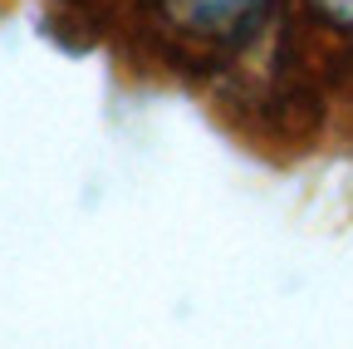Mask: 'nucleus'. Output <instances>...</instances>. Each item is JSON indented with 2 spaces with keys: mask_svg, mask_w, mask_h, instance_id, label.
I'll list each match as a JSON object with an SVG mask.
<instances>
[{
  "mask_svg": "<svg viewBox=\"0 0 353 349\" xmlns=\"http://www.w3.org/2000/svg\"><path fill=\"white\" fill-rule=\"evenodd\" d=\"M260 0H157V10L172 30L196 35V39H216V35H231L241 20L255 15Z\"/></svg>",
  "mask_w": 353,
  "mask_h": 349,
  "instance_id": "f257e3e1",
  "label": "nucleus"
},
{
  "mask_svg": "<svg viewBox=\"0 0 353 349\" xmlns=\"http://www.w3.org/2000/svg\"><path fill=\"white\" fill-rule=\"evenodd\" d=\"M309 10L339 30H353V0H309Z\"/></svg>",
  "mask_w": 353,
  "mask_h": 349,
  "instance_id": "f03ea898",
  "label": "nucleus"
}]
</instances>
